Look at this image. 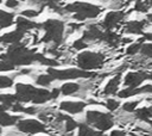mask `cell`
Segmentation results:
<instances>
[{"label": "cell", "mask_w": 152, "mask_h": 136, "mask_svg": "<svg viewBox=\"0 0 152 136\" xmlns=\"http://www.w3.org/2000/svg\"><path fill=\"white\" fill-rule=\"evenodd\" d=\"M78 136H101V132L90 129L86 124H81L78 130Z\"/></svg>", "instance_id": "20"}, {"label": "cell", "mask_w": 152, "mask_h": 136, "mask_svg": "<svg viewBox=\"0 0 152 136\" xmlns=\"http://www.w3.org/2000/svg\"><path fill=\"white\" fill-rule=\"evenodd\" d=\"M138 103H139V101H128V103H126V104L124 105V110H125V111H128V112H132V111L135 110Z\"/></svg>", "instance_id": "33"}, {"label": "cell", "mask_w": 152, "mask_h": 136, "mask_svg": "<svg viewBox=\"0 0 152 136\" xmlns=\"http://www.w3.org/2000/svg\"><path fill=\"white\" fill-rule=\"evenodd\" d=\"M34 27H39L37 23H33L24 17H18L17 18V30H20V31H26V30H31V29H34Z\"/></svg>", "instance_id": "14"}, {"label": "cell", "mask_w": 152, "mask_h": 136, "mask_svg": "<svg viewBox=\"0 0 152 136\" xmlns=\"http://www.w3.org/2000/svg\"><path fill=\"white\" fill-rule=\"evenodd\" d=\"M131 136H137V135H131Z\"/></svg>", "instance_id": "46"}, {"label": "cell", "mask_w": 152, "mask_h": 136, "mask_svg": "<svg viewBox=\"0 0 152 136\" xmlns=\"http://www.w3.org/2000/svg\"><path fill=\"white\" fill-rule=\"evenodd\" d=\"M13 18H14V16L12 13L0 10V27H8L10 25H12Z\"/></svg>", "instance_id": "18"}, {"label": "cell", "mask_w": 152, "mask_h": 136, "mask_svg": "<svg viewBox=\"0 0 152 136\" xmlns=\"http://www.w3.org/2000/svg\"><path fill=\"white\" fill-rule=\"evenodd\" d=\"M21 16L32 18V17L38 16V12H37V11H33V10H27V11H23V12H21Z\"/></svg>", "instance_id": "35"}, {"label": "cell", "mask_w": 152, "mask_h": 136, "mask_svg": "<svg viewBox=\"0 0 152 136\" xmlns=\"http://www.w3.org/2000/svg\"><path fill=\"white\" fill-rule=\"evenodd\" d=\"M137 117L139 118V119H141V120H148L151 117H152V112H151V110H150V107L147 109V107H142V109H139V110H137Z\"/></svg>", "instance_id": "24"}, {"label": "cell", "mask_w": 152, "mask_h": 136, "mask_svg": "<svg viewBox=\"0 0 152 136\" xmlns=\"http://www.w3.org/2000/svg\"><path fill=\"white\" fill-rule=\"evenodd\" d=\"M144 39H147V41H152V33H144V37L139 41V43H141Z\"/></svg>", "instance_id": "42"}, {"label": "cell", "mask_w": 152, "mask_h": 136, "mask_svg": "<svg viewBox=\"0 0 152 136\" xmlns=\"http://www.w3.org/2000/svg\"><path fill=\"white\" fill-rule=\"evenodd\" d=\"M87 45H88V44H86V42H84L83 39H77V41H75L74 44H72V47H74L75 49H77V50L84 49V48H87Z\"/></svg>", "instance_id": "34"}, {"label": "cell", "mask_w": 152, "mask_h": 136, "mask_svg": "<svg viewBox=\"0 0 152 136\" xmlns=\"http://www.w3.org/2000/svg\"><path fill=\"white\" fill-rule=\"evenodd\" d=\"M53 79L49 75V74H44V75H39L38 79H37V84L40 85V86H48Z\"/></svg>", "instance_id": "25"}, {"label": "cell", "mask_w": 152, "mask_h": 136, "mask_svg": "<svg viewBox=\"0 0 152 136\" xmlns=\"http://www.w3.org/2000/svg\"><path fill=\"white\" fill-rule=\"evenodd\" d=\"M122 42H124V43H129V42H132V41H131L129 38H125V39H122Z\"/></svg>", "instance_id": "43"}, {"label": "cell", "mask_w": 152, "mask_h": 136, "mask_svg": "<svg viewBox=\"0 0 152 136\" xmlns=\"http://www.w3.org/2000/svg\"><path fill=\"white\" fill-rule=\"evenodd\" d=\"M77 89H78V85H77V84H74V82H68V84H64V85L62 86L61 92H62L64 95H69V94L75 93Z\"/></svg>", "instance_id": "23"}, {"label": "cell", "mask_w": 152, "mask_h": 136, "mask_svg": "<svg viewBox=\"0 0 152 136\" xmlns=\"http://www.w3.org/2000/svg\"><path fill=\"white\" fill-rule=\"evenodd\" d=\"M146 21L141 20V21H129L126 24V31L131 32V33H141L142 29L145 27Z\"/></svg>", "instance_id": "16"}, {"label": "cell", "mask_w": 152, "mask_h": 136, "mask_svg": "<svg viewBox=\"0 0 152 136\" xmlns=\"http://www.w3.org/2000/svg\"><path fill=\"white\" fill-rule=\"evenodd\" d=\"M102 41H106L107 43H109V44H112V45H115V44H118L119 43V36L116 35V33H114V32H112V31H106V32H103V35H102V38H101Z\"/></svg>", "instance_id": "21"}, {"label": "cell", "mask_w": 152, "mask_h": 136, "mask_svg": "<svg viewBox=\"0 0 152 136\" xmlns=\"http://www.w3.org/2000/svg\"><path fill=\"white\" fill-rule=\"evenodd\" d=\"M104 60V56L102 54L97 52H81L77 56V64L82 70H89V69H96L102 66V62Z\"/></svg>", "instance_id": "5"}, {"label": "cell", "mask_w": 152, "mask_h": 136, "mask_svg": "<svg viewBox=\"0 0 152 136\" xmlns=\"http://www.w3.org/2000/svg\"><path fill=\"white\" fill-rule=\"evenodd\" d=\"M43 29L45 30V36L43 38L44 42H55L56 44L61 43L64 30V25L62 21L49 19L43 24Z\"/></svg>", "instance_id": "4"}, {"label": "cell", "mask_w": 152, "mask_h": 136, "mask_svg": "<svg viewBox=\"0 0 152 136\" xmlns=\"http://www.w3.org/2000/svg\"><path fill=\"white\" fill-rule=\"evenodd\" d=\"M34 61H38L40 62L42 64H46V66H52V67H56L58 66L59 63L55 60H51V58H46L45 56H43V54H36L34 55Z\"/></svg>", "instance_id": "22"}, {"label": "cell", "mask_w": 152, "mask_h": 136, "mask_svg": "<svg viewBox=\"0 0 152 136\" xmlns=\"http://www.w3.org/2000/svg\"><path fill=\"white\" fill-rule=\"evenodd\" d=\"M6 6L7 7H17L18 6V1H14V0H10V1H7L6 2Z\"/></svg>", "instance_id": "39"}, {"label": "cell", "mask_w": 152, "mask_h": 136, "mask_svg": "<svg viewBox=\"0 0 152 136\" xmlns=\"http://www.w3.org/2000/svg\"><path fill=\"white\" fill-rule=\"evenodd\" d=\"M124 17H125V14H124L122 12H119V11L109 12V13L106 16V18L103 19L102 26H103L107 31H110L113 27L116 26V24H118L119 21H121V20L124 19Z\"/></svg>", "instance_id": "10"}, {"label": "cell", "mask_w": 152, "mask_h": 136, "mask_svg": "<svg viewBox=\"0 0 152 136\" xmlns=\"http://www.w3.org/2000/svg\"><path fill=\"white\" fill-rule=\"evenodd\" d=\"M120 79H121V74H118L113 79H110L103 89V94H115L118 91L119 84H120Z\"/></svg>", "instance_id": "15"}, {"label": "cell", "mask_w": 152, "mask_h": 136, "mask_svg": "<svg viewBox=\"0 0 152 136\" xmlns=\"http://www.w3.org/2000/svg\"><path fill=\"white\" fill-rule=\"evenodd\" d=\"M18 129L20 131L28 132V134H37V132H44V131H46L45 130V126L40 122L34 120V119H21V120H19Z\"/></svg>", "instance_id": "8"}, {"label": "cell", "mask_w": 152, "mask_h": 136, "mask_svg": "<svg viewBox=\"0 0 152 136\" xmlns=\"http://www.w3.org/2000/svg\"><path fill=\"white\" fill-rule=\"evenodd\" d=\"M152 75L146 72H134L128 73L125 78V85L128 86V88H138V86L147 79H151Z\"/></svg>", "instance_id": "9"}, {"label": "cell", "mask_w": 152, "mask_h": 136, "mask_svg": "<svg viewBox=\"0 0 152 136\" xmlns=\"http://www.w3.org/2000/svg\"><path fill=\"white\" fill-rule=\"evenodd\" d=\"M65 10L74 12V18L77 20H84L86 18H95L100 13V7L88 2H74L65 6Z\"/></svg>", "instance_id": "3"}, {"label": "cell", "mask_w": 152, "mask_h": 136, "mask_svg": "<svg viewBox=\"0 0 152 136\" xmlns=\"http://www.w3.org/2000/svg\"><path fill=\"white\" fill-rule=\"evenodd\" d=\"M34 51L28 50L25 47L18 44H13L10 47L7 54L1 55V60H6L11 62L13 66L14 64H30L31 62L34 61Z\"/></svg>", "instance_id": "2"}, {"label": "cell", "mask_w": 152, "mask_h": 136, "mask_svg": "<svg viewBox=\"0 0 152 136\" xmlns=\"http://www.w3.org/2000/svg\"><path fill=\"white\" fill-rule=\"evenodd\" d=\"M17 89V101L18 103H26V101H33L36 104H42L51 99L50 92L43 88H36L31 85H24V84H18L15 86Z\"/></svg>", "instance_id": "1"}, {"label": "cell", "mask_w": 152, "mask_h": 136, "mask_svg": "<svg viewBox=\"0 0 152 136\" xmlns=\"http://www.w3.org/2000/svg\"><path fill=\"white\" fill-rule=\"evenodd\" d=\"M144 92H150L152 93V85H147V86H144V87H140L138 88V93H144Z\"/></svg>", "instance_id": "36"}, {"label": "cell", "mask_w": 152, "mask_h": 136, "mask_svg": "<svg viewBox=\"0 0 152 136\" xmlns=\"http://www.w3.org/2000/svg\"><path fill=\"white\" fill-rule=\"evenodd\" d=\"M12 110H13V111H18V112H24V107L21 106L20 103H15V104L12 106Z\"/></svg>", "instance_id": "37"}, {"label": "cell", "mask_w": 152, "mask_h": 136, "mask_svg": "<svg viewBox=\"0 0 152 136\" xmlns=\"http://www.w3.org/2000/svg\"><path fill=\"white\" fill-rule=\"evenodd\" d=\"M147 18H148L150 20H152V13H151V14H148V16H147Z\"/></svg>", "instance_id": "44"}, {"label": "cell", "mask_w": 152, "mask_h": 136, "mask_svg": "<svg viewBox=\"0 0 152 136\" xmlns=\"http://www.w3.org/2000/svg\"><path fill=\"white\" fill-rule=\"evenodd\" d=\"M106 106L109 109V111H114L119 107V101H116L114 99H108L107 103H106Z\"/></svg>", "instance_id": "32"}, {"label": "cell", "mask_w": 152, "mask_h": 136, "mask_svg": "<svg viewBox=\"0 0 152 136\" xmlns=\"http://www.w3.org/2000/svg\"><path fill=\"white\" fill-rule=\"evenodd\" d=\"M86 104L82 101H63L61 104V109L69 113H78L84 109Z\"/></svg>", "instance_id": "12"}, {"label": "cell", "mask_w": 152, "mask_h": 136, "mask_svg": "<svg viewBox=\"0 0 152 136\" xmlns=\"http://www.w3.org/2000/svg\"><path fill=\"white\" fill-rule=\"evenodd\" d=\"M19 119V117L15 116H11L8 113H6L5 111H0V125H13L17 120Z\"/></svg>", "instance_id": "17"}, {"label": "cell", "mask_w": 152, "mask_h": 136, "mask_svg": "<svg viewBox=\"0 0 152 136\" xmlns=\"http://www.w3.org/2000/svg\"><path fill=\"white\" fill-rule=\"evenodd\" d=\"M140 52L147 57H152V44H142L140 48Z\"/></svg>", "instance_id": "27"}, {"label": "cell", "mask_w": 152, "mask_h": 136, "mask_svg": "<svg viewBox=\"0 0 152 136\" xmlns=\"http://www.w3.org/2000/svg\"><path fill=\"white\" fill-rule=\"evenodd\" d=\"M103 32L96 26V25H89L88 29L83 32V41H94V39H101Z\"/></svg>", "instance_id": "13"}, {"label": "cell", "mask_w": 152, "mask_h": 136, "mask_svg": "<svg viewBox=\"0 0 152 136\" xmlns=\"http://www.w3.org/2000/svg\"><path fill=\"white\" fill-rule=\"evenodd\" d=\"M48 73L52 79H59V80H65V79H77V78H88L90 76V73H87L82 69H63V70H57L55 68L49 67Z\"/></svg>", "instance_id": "7"}, {"label": "cell", "mask_w": 152, "mask_h": 136, "mask_svg": "<svg viewBox=\"0 0 152 136\" xmlns=\"http://www.w3.org/2000/svg\"><path fill=\"white\" fill-rule=\"evenodd\" d=\"M15 103H18V101H17L15 95H13V94H1L0 95V104L5 105L7 109L12 107Z\"/></svg>", "instance_id": "19"}, {"label": "cell", "mask_w": 152, "mask_h": 136, "mask_svg": "<svg viewBox=\"0 0 152 136\" xmlns=\"http://www.w3.org/2000/svg\"><path fill=\"white\" fill-rule=\"evenodd\" d=\"M65 119H66V124H65V129H66V131H72V130L77 126V123H76L74 119L69 118V117H65Z\"/></svg>", "instance_id": "31"}, {"label": "cell", "mask_w": 152, "mask_h": 136, "mask_svg": "<svg viewBox=\"0 0 152 136\" xmlns=\"http://www.w3.org/2000/svg\"><path fill=\"white\" fill-rule=\"evenodd\" d=\"M14 69V66L8 62V61H4V60H0V72H5V70H12Z\"/></svg>", "instance_id": "30"}, {"label": "cell", "mask_w": 152, "mask_h": 136, "mask_svg": "<svg viewBox=\"0 0 152 136\" xmlns=\"http://www.w3.org/2000/svg\"><path fill=\"white\" fill-rule=\"evenodd\" d=\"M147 122H148V123L151 124V126H152V119H151V120H147Z\"/></svg>", "instance_id": "45"}, {"label": "cell", "mask_w": 152, "mask_h": 136, "mask_svg": "<svg viewBox=\"0 0 152 136\" xmlns=\"http://www.w3.org/2000/svg\"><path fill=\"white\" fill-rule=\"evenodd\" d=\"M59 93H61V92H59V89H58V88H53V89H52V92L50 93V97H51L52 99H55V98H57V97L59 95Z\"/></svg>", "instance_id": "38"}, {"label": "cell", "mask_w": 152, "mask_h": 136, "mask_svg": "<svg viewBox=\"0 0 152 136\" xmlns=\"http://www.w3.org/2000/svg\"><path fill=\"white\" fill-rule=\"evenodd\" d=\"M24 37V32L20 30H15L8 33H5L0 37V42L1 43H10V44H18L20 42V39Z\"/></svg>", "instance_id": "11"}, {"label": "cell", "mask_w": 152, "mask_h": 136, "mask_svg": "<svg viewBox=\"0 0 152 136\" xmlns=\"http://www.w3.org/2000/svg\"><path fill=\"white\" fill-rule=\"evenodd\" d=\"M13 85V81L8 76H0V88H7Z\"/></svg>", "instance_id": "28"}, {"label": "cell", "mask_w": 152, "mask_h": 136, "mask_svg": "<svg viewBox=\"0 0 152 136\" xmlns=\"http://www.w3.org/2000/svg\"><path fill=\"white\" fill-rule=\"evenodd\" d=\"M110 136H125V132L121 130H114V131H112Z\"/></svg>", "instance_id": "41"}, {"label": "cell", "mask_w": 152, "mask_h": 136, "mask_svg": "<svg viewBox=\"0 0 152 136\" xmlns=\"http://www.w3.org/2000/svg\"><path fill=\"white\" fill-rule=\"evenodd\" d=\"M150 5L151 4L147 2V1H138L135 4V10L139 11V12H147V10L151 7Z\"/></svg>", "instance_id": "26"}, {"label": "cell", "mask_w": 152, "mask_h": 136, "mask_svg": "<svg viewBox=\"0 0 152 136\" xmlns=\"http://www.w3.org/2000/svg\"><path fill=\"white\" fill-rule=\"evenodd\" d=\"M140 48H141V44L138 42V43H135V44H131V45L127 48L126 52H127L128 55H134V54H137V52L140 50Z\"/></svg>", "instance_id": "29"}, {"label": "cell", "mask_w": 152, "mask_h": 136, "mask_svg": "<svg viewBox=\"0 0 152 136\" xmlns=\"http://www.w3.org/2000/svg\"><path fill=\"white\" fill-rule=\"evenodd\" d=\"M24 112L28 113V115H33V113H36V109L34 107H24Z\"/></svg>", "instance_id": "40"}, {"label": "cell", "mask_w": 152, "mask_h": 136, "mask_svg": "<svg viewBox=\"0 0 152 136\" xmlns=\"http://www.w3.org/2000/svg\"><path fill=\"white\" fill-rule=\"evenodd\" d=\"M87 122L95 125L100 132L108 130L113 126V118L109 113H102L99 111H88L87 112Z\"/></svg>", "instance_id": "6"}]
</instances>
